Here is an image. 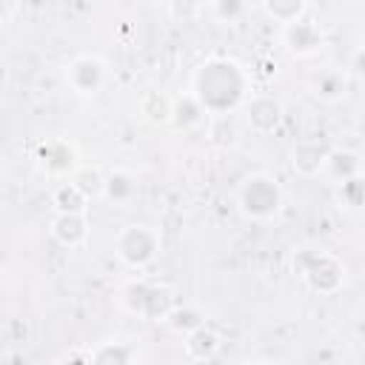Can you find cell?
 <instances>
[{
  "label": "cell",
  "mask_w": 365,
  "mask_h": 365,
  "mask_svg": "<svg viewBox=\"0 0 365 365\" xmlns=\"http://www.w3.org/2000/svg\"><path fill=\"white\" fill-rule=\"evenodd\" d=\"M237 208L248 220H257V222L271 220L282 208V188H279V182L271 174H265V171L248 174L237 185Z\"/></svg>",
  "instance_id": "7a4b0ae2"
},
{
  "label": "cell",
  "mask_w": 365,
  "mask_h": 365,
  "mask_svg": "<svg viewBox=\"0 0 365 365\" xmlns=\"http://www.w3.org/2000/svg\"><path fill=\"white\" fill-rule=\"evenodd\" d=\"M322 174L334 177L336 182H345V180H354L362 174V157L356 151H345V148H331L328 151V160H325V168Z\"/></svg>",
  "instance_id": "2e32d148"
},
{
  "label": "cell",
  "mask_w": 365,
  "mask_h": 365,
  "mask_svg": "<svg viewBox=\"0 0 365 365\" xmlns=\"http://www.w3.org/2000/svg\"><path fill=\"white\" fill-rule=\"evenodd\" d=\"M63 74H66V86L77 97H94L108 83V68L94 54H77V57H71L66 63V71Z\"/></svg>",
  "instance_id": "5b68a950"
},
{
  "label": "cell",
  "mask_w": 365,
  "mask_h": 365,
  "mask_svg": "<svg viewBox=\"0 0 365 365\" xmlns=\"http://www.w3.org/2000/svg\"><path fill=\"white\" fill-rule=\"evenodd\" d=\"M202 117H205V108L197 103L194 94H185V97L174 100V111H171V123L168 125H174L180 131H188V128H197L202 123Z\"/></svg>",
  "instance_id": "d6986e66"
},
{
  "label": "cell",
  "mask_w": 365,
  "mask_h": 365,
  "mask_svg": "<svg viewBox=\"0 0 365 365\" xmlns=\"http://www.w3.org/2000/svg\"><path fill=\"white\" fill-rule=\"evenodd\" d=\"M305 9H308V0H262V11L279 26L305 17Z\"/></svg>",
  "instance_id": "7402d4cb"
},
{
  "label": "cell",
  "mask_w": 365,
  "mask_h": 365,
  "mask_svg": "<svg viewBox=\"0 0 365 365\" xmlns=\"http://www.w3.org/2000/svg\"><path fill=\"white\" fill-rule=\"evenodd\" d=\"M311 91H314V97L328 100V103L342 100V97H345V91H348V77H345L342 71L325 68V71L314 74V80H311Z\"/></svg>",
  "instance_id": "ac0fdd59"
},
{
  "label": "cell",
  "mask_w": 365,
  "mask_h": 365,
  "mask_svg": "<svg viewBox=\"0 0 365 365\" xmlns=\"http://www.w3.org/2000/svg\"><path fill=\"white\" fill-rule=\"evenodd\" d=\"M114 254L120 257L123 265L128 268H145L157 259L160 254V234L145 225V222H131V225H123L114 237Z\"/></svg>",
  "instance_id": "3957f363"
},
{
  "label": "cell",
  "mask_w": 365,
  "mask_h": 365,
  "mask_svg": "<svg viewBox=\"0 0 365 365\" xmlns=\"http://www.w3.org/2000/svg\"><path fill=\"white\" fill-rule=\"evenodd\" d=\"M88 197L68 180V177H63V180H57V185L51 188V205H54V211H60V214H88Z\"/></svg>",
  "instance_id": "9a60e30c"
},
{
  "label": "cell",
  "mask_w": 365,
  "mask_h": 365,
  "mask_svg": "<svg viewBox=\"0 0 365 365\" xmlns=\"http://www.w3.org/2000/svg\"><path fill=\"white\" fill-rule=\"evenodd\" d=\"M282 43L294 57H311L322 46V34L311 20L299 17V20L282 26Z\"/></svg>",
  "instance_id": "9c48e42d"
},
{
  "label": "cell",
  "mask_w": 365,
  "mask_h": 365,
  "mask_svg": "<svg viewBox=\"0 0 365 365\" xmlns=\"http://www.w3.org/2000/svg\"><path fill=\"white\" fill-rule=\"evenodd\" d=\"M68 180L88 197V200H97L103 194V180H106V171L100 165H86V163H77V168L68 174Z\"/></svg>",
  "instance_id": "ffe728a7"
},
{
  "label": "cell",
  "mask_w": 365,
  "mask_h": 365,
  "mask_svg": "<svg viewBox=\"0 0 365 365\" xmlns=\"http://www.w3.org/2000/svg\"><path fill=\"white\" fill-rule=\"evenodd\" d=\"M245 0H211V11H214V17L217 20H222V23H234V20H240L242 14H245Z\"/></svg>",
  "instance_id": "603a6c76"
},
{
  "label": "cell",
  "mask_w": 365,
  "mask_h": 365,
  "mask_svg": "<svg viewBox=\"0 0 365 365\" xmlns=\"http://www.w3.org/2000/svg\"><path fill=\"white\" fill-rule=\"evenodd\" d=\"M242 111L254 134H271L282 123V103L271 94H248V100L242 103Z\"/></svg>",
  "instance_id": "52a82bcc"
},
{
  "label": "cell",
  "mask_w": 365,
  "mask_h": 365,
  "mask_svg": "<svg viewBox=\"0 0 365 365\" xmlns=\"http://www.w3.org/2000/svg\"><path fill=\"white\" fill-rule=\"evenodd\" d=\"M34 160H37V165L48 174V177H57V180H63V177H68L74 168H77V151H74V145L68 143V140H43L40 145H37V154H34Z\"/></svg>",
  "instance_id": "ba28073f"
},
{
  "label": "cell",
  "mask_w": 365,
  "mask_h": 365,
  "mask_svg": "<svg viewBox=\"0 0 365 365\" xmlns=\"http://www.w3.org/2000/svg\"><path fill=\"white\" fill-rule=\"evenodd\" d=\"M123 302L131 314H140V317H148L154 322H160L165 317V311L174 305L165 294H163V285L157 282H148V279H134L123 288Z\"/></svg>",
  "instance_id": "8992f818"
},
{
  "label": "cell",
  "mask_w": 365,
  "mask_h": 365,
  "mask_svg": "<svg viewBox=\"0 0 365 365\" xmlns=\"http://www.w3.org/2000/svg\"><path fill=\"white\" fill-rule=\"evenodd\" d=\"M297 274L317 294H336L345 285V265L331 251L302 254L299 262H297Z\"/></svg>",
  "instance_id": "277c9868"
},
{
  "label": "cell",
  "mask_w": 365,
  "mask_h": 365,
  "mask_svg": "<svg viewBox=\"0 0 365 365\" xmlns=\"http://www.w3.org/2000/svg\"><path fill=\"white\" fill-rule=\"evenodd\" d=\"M163 322H165L171 331H177V334H188V331H194V328H200V325L205 322V314L197 311L194 305H177V302H174V305L165 311Z\"/></svg>",
  "instance_id": "44dd1931"
},
{
  "label": "cell",
  "mask_w": 365,
  "mask_h": 365,
  "mask_svg": "<svg viewBox=\"0 0 365 365\" xmlns=\"http://www.w3.org/2000/svg\"><path fill=\"white\" fill-rule=\"evenodd\" d=\"M137 359H140V351L134 342L111 339V342H100L97 348H91V362H100V365H128Z\"/></svg>",
  "instance_id": "e0dca14e"
},
{
  "label": "cell",
  "mask_w": 365,
  "mask_h": 365,
  "mask_svg": "<svg viewBox=\"0 0 365 365\" xmlns=\"http://www.w3.org/2000/svg\"><path fill=\"white\" fill-rule=\"evenodd\" d=\"M51 237L63 248H83L88 242V214H60L54 211L48 222Z\"/></svg>",
  "instance_id": "30bf717a"
},
{
  "label": "cell",
  "mask_w": 365,
  "mask_h": 365,
  "mask_svg": "<svg viewBox=\"0 0 365 365\" xmlns=\"http://www.w3.org/2000/svg\"><path fill=\"white\" fill-rule=\"evenodd\" d=\"M137 108H140V117L145 123H151V125H168L171 123V111H174V97H168L160 88H148L140 97Z\"/></svg>",
  "instance_id": "4fadbf2b"
},
{
  "label": "cell",
  "mask_w": 365,
  "mask_h": 365,
  "mask_svg": "<svg viewBox=\"0 0 365 365\" xmlns=\"http://www.w3.org/2000/svg\"><path fill=\"white\" fill-rule=\"evenodd\" d=\"M328 151H331V145H325L319 140H302L291 148V165L299 177H317L325 168Z\"/></svg>",
  "instance_id": "8fae6325"
},
{
  "label": "cell",
  "mask_w": 365,
  "mask_h": 365,
  "mask_svg": "<svg viewBox=\"0 0 365 365\" xmlns=\"http://www.w3.org/2000/svg\"><path fill=\"white\" fill-rule=\"evenodd\" d=\"M182 345H185V354H188V359H197V362H205V359H214L217 356V351H220V334L208 325V322H202L200 328H194V331H188V334H182Z\"/></svg>",
  "instance_id": "7c38bea8"
},
{
  "label": "cell",
  "mask_w": 365,
  "mask_h": 365,
  "mask_svg": "<svg viewBox=\"0 0 365 365\" xmlns=\"http://www.w3.org/2000/svg\"><path fill=\"white\" fill-rule=\"evenodd\" d=\"M103 200L114 202V205H125L137 197V177L131 171H106V180H103Z\"/></svg>",
  "instance_id": "5bb4252c"
},
{
  "label": "cell",
  "mask_w": 365,
  "mask_h": 365,
  "mask_svg": "<svg viewBox=\"0 0 365 365\" xmlns=\"http://www.w3.org/2000/svg\"><path fill=\"white\" fill-rule=\"evenodd\" d=\"M191 94L205 114H228L251 94V77L242 63L231 57H211L194 68Z\"/></svg>",
  "instance_id": "6da1fadb"
}]
</instances>
